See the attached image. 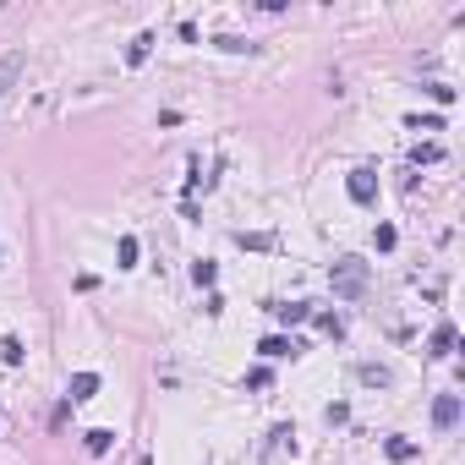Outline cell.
Returning a JSON list of instances; mask_svg holds the SVG:
<instances>
[{
	"mask_svg": "<svg viewBox=\"0 0 465 465\" xmlns=\"http://www.w3.org/2000/svg\"><path fill=\"white\" fill-rule=\"evenodd\" d=\"M328 279H334L339 296H356V290L367 285V263H362V257H339V263L328 268Z\"/></svg>",
	"mask_w": 465,
	"mask_h": 465,
	"instance_id": "cell-1",
	"label": "cell"
},
{
	"mask_svg": "<svg viewBox=\"0 0 465 465\" xmlns=\"http://www.w3.org/2000/svg\"><path fill=\"white\" fill-rule=\"evenodd\" d=\"M455 422H460V394H438V399H433V427L449 433Z\"/></svg>",
	"mask_w": 465,
	"mask_h": 465,
	"instance_id": "cell-2",
	"label": "cell"
},
{
	"mask_svg": "<svg viewBox=\"0 0 465 465\" xmlns=\"http://www.w3.org/2000/svg\"><path fill=\"white\" fill-rule=\"evenodd\" d=\"M22 66H28V55H22V50H6V55H0V99L11 93V82L22 77Z\"/></svg>",
	"mask_w": 465,
	"mask_h": 465,
	"instance_id": "cell-3",
	"label": "cell"
},
{
	"mask_svg": "<svg viewBox=\"0 0 465 465\" xmlns=\"http://www.w3.org/2000/svg\"><path fill=\"white\" fill-rule=\"evenodd\" d=\"M345 192H350L356 203H373V197H378V181H373V170H350V181H345Z\"/></svg>",
	"mask_w": 465,
	"mask_h": 465,
	"instance_id": "cell-4",
	"label": "cell"
},
{
	"mask_svg": "<svg viewBox=\"0 0 465 465\" xmlns=\"http://www.w3.org/2000/svg\"><path fill=\"white\" fill-rule=\"evenodd\" d=\"M93 394H99V373H77V378L66 384V399H72V405H82V399H93Z\"/></svg>",
	"mask_w": 465,
	"mask_h": 465,
	"instance_id": "cell-5",
	"label": "cell"
},
{
	"mask_svg": "<svg viewBox=\"0 0 465 465\" xmlns=\"http://www.w3.org/2000/svg\"><path fill=\"white\" fill-rule=\"evenodd\" d=\"M257 350H263V356H268V362H279V356H296V350H301V345H296V339H285V334H268V339H263V345H257Z\"/></svg>",
	"mask_w": 465,
	"mask_h": 465,
	"instance_id": "cell-6",
	"label": "cell"
},
{
	"mask_svg": "<svg viewBox=\"0 0 465 465\" xmlns=\"http://www.w3.org/2000/svg\"><path fill=\"white\" fill-rule=\"evenodd\" d=\"M22 356H28V350H22V339H17V334H6V339H0V362H6V367H22Z\"/></svg>",
	"mask_w": 465,
	"mask_h": 465,
	"instance_id": "cell-7",
	"label": "cell"
},
{
	"mask_svg": "<svg viewBox=\"0 0 465 465\" xmlns=\"http://www.w3.org/2000/svg\"><path fill=\"white\" fill-rule=\"evenodd\" d=\"M433 350H438V356L455 350V323H438V328H433Z\"/></svg>",
	"mask_w": 465,
	"mask_h": 465,
	"instance_id": "cell-8",
	"label": "cell"
},
{
	"mask_svg": "<svg viewBox=\"0 0 465 465\" xmlns=\"http://www.w3.org/2000/svg\"><path fill=\"white\" fill-rule=\"evenodd\" d=\"M268 312H274L279 323H307V317H312V307H301V301H290V307H268Z\"/></svg>",
	"mask_w": 465,
	"mask_h": 465,
	"instance_id": "cell-9",
	"label": "cell"
},
{
	"mask_svg": "<svg viewBox=\"0 0 465 465\" xmlns=\"http://www.w3.org/2000/svg\"><path fill=\"white\" fill-rule=\"evenodd\" d=\"M148 44H154V39H148V33H137V39L126 44V61H132V66H143V61H148Z\"/></svg>",
	"mask_w": 465,
	"mask_h": 465,
	"instance_id": "cell-10",
	"label": "cell"
},
{
	"mask_svg": "<svg viewBox=\"0 0 465 465\" xmlns=\"http://www.w3.org/2000/svg\"><path fill=\"white\" fill-rule=\"evenodd\" d=\"M110 444H115V433H110V427H93V433H88V455H104Z\"/></svg>",
	"mask_w": 465,
	"mask_h": 465,
	"instance_id": "cell-11",
	"label": "cell"
},
{
	"mask_svg": "<svg viewBox=\"0 0 465 465\" xmlns=\"http://www.w3.org/2000/svg\"><path fill=\"white\" fill-rule=\"evenodd\" d=\"M384 449H388V460H416V444L410 438H388Z\"/></svg>",
	"mask_w": 465,
	"mask_h": 465,
	"instance_id": "cell-12",
	"label": "cell"
},
{
	"mask_svg": "<svg viewBox=\"0 0 465 465\" xmlns=\"http://www.w3.org/2000/svg\"><path fill=\"white\" fill-rule=\"evenodd\" d=\"M115 257H121V268H132V263H137V235H121V246H115Z\"/></svg>",
	"mask_w": 465,
	"mask_h": 465,
	"instance_id": "cell-13",
	"label": "cell"
},
{
	"mask_svg": "<svg viewBox=\"0 0 465 465\" xmlns=\"http://www.w3.org/2000/svg\"><path fill=\"white\" fill-rule=\"evenodd\" d=\"M410 132H444L438 115H410Z\"/></svg>",
	"mask_w": 465,
	"mask_h": 465,
	"instance_id": "cell-14",
	"label": "cell"
},
{
	"mask_svg": "<svg viewBox=\"0 0 465 465\" xmlns=\"http://www.w3.org/2000/svg\"><path fill=\"white\" fill-rule=\"evenodd\" d=\"M192 279H197V285H208V290H214V279H219V268H214V263H197V268H192Z\"/></svg>",
	"mask_w": 465,
	"mask_h": 465,
	"instance_id": "cell-15",
	"label": "cell"
},
{
	"mask_svg": "<svg viewBox=\"0 0 465 465\" xmlns=\"http://www.w3.org/2000/svg\"><path fill=\"white\" fill-rule=\"evenodd\" d=\"M410 159H416V164H433V159H438V143H416Z\"/></svg>",
	"mask_w": 465,
	"mask_h": 465,
	"instance_id": "cell-16",
	"label": "cell"
},
{
	"mask_svg": "<svg viewBox=\"0 0 465 465\" xmlns=\"http://www.w3.org/2000/svg\"><path fill=\"white\" fill-rule=\"evenodd\" d=\"M362 384H373V388H384V384H388V367H362Z\"/></svg>",
	"mask_w": 465,
	"mask_h": 465,
	"instance_id": "cell-17",
	"label": "cell"
},
{
	"mask_svg": "<svg viewBox=\"0 0 465 465\" xmlns=\"http://www.w3.org/2000/svg\"><path fill=\"white\" fill-rule=\"evenodd\" d=\"M427 93H433L438 104H455V88H449V82H427Z\"/></svg>",
	"mask_w": 465,
	"mask_h": 465,
	"instance_id": "cell-18",
	"label": "cell"
},
{
	"mask_svg": "<svg viewBox=\"0 0 465 465\" xmlns=\"http://www.w3.org/2000/svg\"><path fill=\"white\" fill-rule=\"evenodd\" d=\"M373 241H378V252H388V246H394L399 235H394V225H378V235H373Z\"/></svg>",
	"mask_w": 465,
	"mask_h": 465,
	"instance_id": "cell-19",
	"label": "cell"
}]
</instances>
